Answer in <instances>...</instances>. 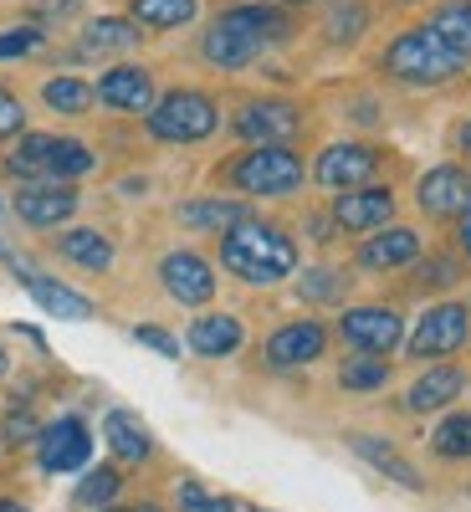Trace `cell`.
<instances>
[{"label": "cell", "mask_w": 471, "mask_h": 512, "mask_svg": "<svg viewBox=\"0 0 471 512\" xmlns=\"http://www.w3.org/2000/svg\"><path fill=\"white\" fill-rule=\"evenodd\" d=\"M292 36V21L287 11L277 6H231L226 16L210 21V31L200 36V57L221 72H241L262 57L267 47Z\"/></svg>", "instance_id": "obj_1"}, {"label": "cell", "mask_w": 471, "mask_h": 512, "mask_svg": "<svg viewBox=\"0 0 471 512\" xmlns=\"http://www.w3.org/2000/svg\"><path fill=\"white\" fill-rule=\"evenodd\" d=\"M221 267L241 277L246 287H272L297 272V241L272 221L246 216L231 231H221Z\"/></svg>", "instance_id": "obj_2"}, {"label": "cell", "mask_w": 471, "mask_h": 512, "mask_svg": "<svg viewBox=\"0 0 471 512\" xmlns=\"http://www.w3.org/2000/svg\"><path fill=\"white\" fill-rule=\"evenodd\" d=\"M461 67H466V57L451 52L431 26H410L384 47V72L395 82H415V88H436V82L456 77Z\"/></svg>", "instance_id": "obj_3"}, {"label": "cell", "mask_w": 471, "mask_h": 512, "mask_svg": "<svg viewBox=\"0 0 471 512\" xmlns=\"http://www.w3.org/2000/svg\"><path fill=\"white\" fill-rule=\"evenodd\" d=\"M221 175H226V185L241 190V195L282 200V195H292V190H303L308 169H303V159H297L287 144H262V149L236 154V159L221 169Z\"/></svg>", "instance_id": "obj_4"}, {"label": "cell", "mask_w": 471, "mask_h": 512, "mask_svg": "<svg viewBox=\"0 0 471 512\" xmlns=\"http://www.w3.org/2000/svg\"><path fill=\"white\" fill-rule=\"evenodd\" d=\"M11 175H21L26 185H77L82 175H93V149L62 134H26L11 154Z\"/></svg>", "instance_id": "obj_5"}, {"label": "cell", "mask_w": 471, "mask_h": 512, "mask_svg": "<svg viewBox=\"0 0 471 512\" xmlns=\"http://www.w3.org/2000/svg\"><path fill=\"white\" fill-rule=\"evenodd\" d=\"M221 128V108L200 88H175L149 108V134L159 144H205Z\"/></svg>", "instance_id": "obj_6"}, {"label": "cell", "mask_w": 471, "mask_h": 512, "mask_svg": "<svg viewBox=\"0 0 471 512\" xmlns=\"http://www.w3.org/2000/svg\"><path fill=\"white\" fill-rule=\"evenodd\" d=\"M471 344V308L466 303H436V308H425L405 338V349L410 359H451Z\"/></svg>", "instance_id": "obj_7"}, {"label": "cell", "mask_w": 471, "mask_h": 512, "mask_svg": "<svg viewBox=\"0 0 471 512\" xmlns=\"http://www.w3.org/2000/svg\"><path fill=\"white\" fill-rule=\"evenodd\" d=\"M297 128H303V108L287 103V98H251L231 118V134L241 144H256V149L262 144H287Z\"/></svg>", "instance_id": "obj_8"}, {"label": "cell", "mask_w": 471, "mask_h": 512, "mask_svg": "<svg viewBox=\"0 0 471 512\" xmlns=\"http://www.w3.org/2000/svg\"><path fill=\"white\" fill-rule=\"evenodd\" d=\"M36 461H41V472H82V466L93 461V431H88V420H77V415H57L47 431H36Z\"/></svg>", "instance_id": "obj_9"}, {"label": "cell", "mask_w": 471, "mask_h": 512, "mask_svg": "<svg viewBox=\"0 0 471 512\" xmlns=\"http://www.w3.org/2000/svg\"><path fill=\"white\" fill-rule=\"evenodd\" d=\"M338 338H344L354 354L390 359L405 344V318L395 308H349L344 318H338Z\"/></svg>", "instance_id": "obj_10"}, {"label": "cell", "mask_w": 471, "mask_h": 512, "mask_svg": "<svg viewBox=\"0 0 471 512\" xmlns=\"http://www.w3.org/2000/svg\"><path fill=\"white\" fill-rule=\"evenodd\" d=\"M379 175V149L374 144H354V139H344V144H328L323 154H318V164H313V180L323 185V190H359V185H369Z\"/></svg>", "instance_id": "obj_11"}, {"label": "cell", "mask_w": 471, "mask_h": 512, "mask_svg": "<svg viewBox=\"0 0 471 512\" xmlns=\"http://www.w3.org/2000/svg\"><path fill=\"white\" fill-rule=\"evenodd\" d=\"M415 205H420V216H431V221H456L471 205V169H461V164L425 169L420 185H415Z\"/></svg>", "instance_id": "obj_12"}, {"label": "cell", "mask_w": 471, "mask_h": 512, "mask_svg": "<svg viewBox=\"0 0 471 512\" xmlns=\"http://www.w3.org/2000/svg\"><path fill=\"white\" fill-rule=\"evenodd\" d=\"M395 216V190L390 185H359V190H344L333 200V226L349 231V236H374L384 231Z\"/></svg>", "instance_id": "obj_13"}, {"label": "cell", "mask_w": 471, "mask_h": 512, "mask_svg": "<svg viewBox=\"0 0 471 512\" xmlns=\"http://www.w3.org/2000/svg\"><path fill=\"white\" fill-rule=\"evenodd\" d=\"M159 282L180 308H205L210 297H216V272H210V262L200 251H164Z\"/></svg>", "instance_id": "obj_14"}, {"label": "cell", "mask_w": 471, "mask_h": 512, "mask_svg": "<svg viewBox=\"0 0 471 512\" xmlns=\"http://www.w3.org/2000/svg\"><path fill=\"white\" fill-rule=\"evenodd\" d=\"M328 349V328L318 318H292L267 338V364L272 369H303Z\"/></svg>", "instance_id": "obj_15"}, {"label": "cell", "mask_w": 471, "mask_h": 512, "mask_svg": "<svg viewBox=\"0 0 471 512\" xmlns=\"http://www.w3.org/2000/svg\"><path fill=\"white\" fill-rule=\"evenodd\" d=\"M420 236L410 231V226H384V231H374V236H364V246H359V267L364 272H410L415 262H420Z\"/></svg>", "instance_id": "obj_16"}, {"label": "cell", "mask_w": 471, "mask_h": 512, "mask_svg": "<svg viewBox=\"0 0 471 512\" xmlns=\"http://www.w3.org/2000/svg\"><path fill=\"white\" fill-rule=\"evenodd\" d=\"M6 262L16 267V277L26 282V292L36 297L41 313H52V318H62V323H88V318H93V303H88L82 292H72L67 282H57V277H47V272H31L26 262H16V256H6Z\"/></svg>", "instance_id": "obj_17"}, {"label": "cell", "mask_w": 471, "mask_h": 512, "mask_svg": "<svg viewBox=\"0 0 471 512\" xmlns=\"http://www.w3.org/2000/svg\"><path fill=\"white\" fill-rule=\"evenodd\" d=\"M16 216L31 231H52L67 216H77V190L72 185H21L16 190Z\"/></svg>", "instance_id": "obj_18"}, {"label": "cell", "mask_w": 471, "mask_h": 512, "mask_svg": "<svg viewBox=\"0 0 471 512\" xmlns=\"http://www.w3.org/2000/svg\"><path fill=\"white\" fill-rule=\"evenodd\" d=\"M98 103L113 113H149L154 108V77L144 67H108L98 77Z\"/></svg>", "instance_id": "obj_19"}, {"label": "cell", "mask_w": 471, "mask_h": 512, "mask_svg": "<svg viewBox=\"0 0 471 512\" xmlns=\"http://www.w3.org/2000/svg\"><path fill=\"white\" fill-rule=\"evenodd\" d=\"M241 344H246V328H241L231 313H205V318H195L190 333H185V349L200 354V359H231Z\"/></svg>", "instance_id": "obj_20"}, {"label": "cell", "mask_w": 471, "mask_h": 512, "mask_svg": "<svg viewBox=\"0 0 471 512\" xmlns=\"http://www.w3.org/2000/svg\"><path fill=\"white\" fill-rule=\"evenodd\" d=\"M139 41H144V26L134 16H93L82 26L77 52L82 57H113V52H134Z\"/></svg>", "instance_id": "obj_21"}, {"label": "cell", "mask_w": 471, "mask_h": 512, "mask_svg": "<svg viewBox=\"0 0 471 512\" xmlns=\"http://www.w3.org/2000/svg\"><path fill=\"white\" fill-rule=\"evenodd\" d=\"M461 390H466V369H456V364H436V369H425V374L410 384L405 410H410V415H431V410H446V405H451Z\"/></svg>", "instance_id": "obj_22"}, {"label": "cell", "mask_w": 471, "mask_h": 512, "mask_svg": "<svg viewBox=\"0 0 471 512\" xmlns=\"http://www.w3.org/2000/svg\"><path fill=\"white\" fill-rule=\"evenodd\" d=\"M103 436H108V451H113L123 466H144V461L154 456L149 431L139 425V415H128V410H108V420H103Z\"/></svg>", "instance_id": "obj_23"}, {"label": "cell", "mask_w": 471, "mask_h": 512, "mask_svg": "<svg viewBox=\"0 0 471 512\" xmlns=\"http://www.w3.org/2000/svg\"><path fill=\"white\" fill-rule=\"evenodd\" d=\"M349 446H354V451L374 466L379 477H390V482H400V487H410V492H420V487H425V477L415 472V466H410V461H405L390 441H379V436H354Z\"/></svg>", "instance_id": "obj_24"}, {"label": "cell", "mask_w": 471, "mask_h": 512, "mask_svg": "<svg viewBox=\"0 0 471 512\" xmlns=\"http://www.w3.org/2000/svg\"><path fill=\"white\" fill-rule=\"evenodd\" d=\"M57 256L72 262V267H82V272H108L113 267V241L98 236V231H67L57 241Z\"/></svg>", "instance_id": "obj_25"}, {"label": "cell", "mask_w": 471, "mask_h": 512, "mask_svg": "<svg viewBox=\"0 0 471 512\" xmlns=\"http://www.w3.org/2000/svg\"><path fill=\"white\" fill-rule=\"evenodd\" d=\"M251 210L236 205V200H185L180 205V221L190 231H231L236 221H246Z\"/></svg>", "instance_id": "obj_26"}, {"label": "cell", "mask_w": 471, "mask_h": 512, "mask_svg": "<svg viewBox=\"0 0 471 512\" xmlns=\"http://www.w3.org/2000/svg\"><path fill=\"white\" fill-rule=\"evenodd\" d=\"M431 26L451 52H461V57H471V0H446V6H436L431 11Z\"/></svg>", "instance_id": "obj_27"}, {"label": "cell", "mask_w": 471, "mask_h": 512, "mask_svg": "<svg viewBox=\"0 0 471 512\" xmlns=\"http://www.w3.org/2000/svg\"><path fill=\"white\" fill-rule=\"evenodd\" d=\"M128 11H134V21L149 26V31H180V26L195 21L200 0H134Z\"/></svg>", "instance_id": "obj_28"}, {"label": "cell", "mask_w": 471, "mask_h": 512, "mask_svg": "<svg viewBox=\"0 0 471 512\" xmlns=\"http://www.w3.org/2000/svg\"><path fill=\"white\" fill-rule=\"evenodd\" d=\"M338 384H344L349 395H374L390 384V359H379V354H354L338 364Z\"/></svg>", "instance_id": "obj_29"}, {"label": "cell", "mask_w": 471, "mask_h": 512, "mask_svg": "<svg viewBox=\"0 0 471 512\" xmlns=\"http://www.w3.org/2000/svg\"><path fill=\"white\" fill-rule=\"evenodd\" d=\"M344 292H349V272H338L328 262H318L297 277V297L303 303H344Z\"/></svg>", "instance_id": "obj_30"}, {"label": "cell", "mask_w": 471, "mask_h": 512, "mask_svg": "<svg viewBox=\"0 0 471 512\" xmlns=\"http://www.w3.org/2000/svg\"><path fill=\"white\" fill-rule=\"evenodd\" d=\"M431 451L441 461H471V410L446 415L436 431H431Z\"/></svg>", "instance_id": "obj_31"}, {"label": "cell", "mask_w": 471, "mask_h": 512, "mask_svg": "<svg viewBox=\"0 0 471 512\" xmlns=\"http://www.w3.org/2000/svg\"><path fill=\"white\" fill-rule=\"evenodd\" d=\"M41 103L57 108V113H88L98 103V88H88L82 77H52L47 88H41Z\"/></svg>", "instance_id": "obj_32"}, {"label": "cell", "mask_w": 471, "mask_h": 512, "mask_svg": "<svg viewBox=\"0 0 471 512\" xmlns=\"http://www.w3.org/2000/svg\"><path fill=\"white\" fill-rule=\"evenodd\" d=\"M118 487H123V477L113 472V466H93V472H82V482H77V497L72 502H82V507H108V502H118Z\"/></svg>", "instance_id": "obj_33"}, {"label": "cell", "mask_w": 471, "mask_h": 512, "mask_svg": "<svg viewBox=\"0 0 471 512\" xmlns=\"http://www.w3.org/2000/svg\"><path fill=\"white\" fill-rule=\"evenodd\" d=\"M364 26H369V11L359 6V0H344V6H333V11H328L323 36L333 41V47H349V41H359Z\"/></svg>", "instance_id": "obj_34"}, {"label": "cell", "mask_w": 471, "mask_h": 512, "mask_svg": "<svg viewBox=\"0 0 471 512\" xmlns=\"http://www.w3.org/2000/svg\"><path fill=\"white\" fill-rule=\"evenodd\" d=\"M420 287H456L461 277V262H451V256H420V262L410 267Z\"/></svg>", "instance_id": "obj_35"}, {"label": "cell", "mask_w": 471, "mask_h": 512, "mask_svg": "<svg viewBox=\"0 0 471 512\" xmlns=\"http://www.w3.org/2000/svg\"><path fill=\"white\" fill-rule=\"evenodd\" d=\"M175 502H180V512H236V502H231V497H216V492H205L200 482H180Z\"/></svg>", "instance_id": "obj_36"}, {"label": "cell", "mask_w": 471, "mask_h": 512, "mask_svg": "<svg viewBox=\"0 0 471 512\" xmlns=\"http://www.w3.org/2000/svg\"><path fill=\"white\" fill-rule=\"evenodd\" d=\"M41 52V26H16V31H0V62H16Z\"/></svg>", "instance_id": "obj_37"}, {"label": "cell", "mask_w": 471, "mask_h": 512, "mask_svg": "<svg viewBox=\"0 0 471 512\" xmlns=\"http://www.w3.org/2000/svg\"><path fill=\"white\" fill-rule=\"evenodd\" d=\"M134 338H139L144 349L164 354V359H180V338H175V333H164L159 323H139V328H134Z\"/></svg>", "instance_id": "obj_38"}, {"label": "cell", "mask_w": 471, "mask_h": 512, "mask_svg": "<svg viewBox=\"0 0 471 512\" xmlns=\"http://www.w3.org/2000/svg\"><path fill=\"white\" fill-rule=\"evenodd\" d=\"M21 128H26V108L16 103V93L0 88V139H16Z\"/></svg>", "instance_id": "obj_39"}, {"label": "cell", "mask_w": 471, "mask_h": 512, "mask_svg": "<svg viewBox=\"0 0 471 512\" xmlns=\"http://www.w3.org/2000/svg\"><path fill=\"white\" fill-rule=\"evenodd\" d=\"M31 436V415L26 410H16L11 415V425H6V446H16V441H26Z\"/></svg>", "instance_id": "obj_40"}, {"label": "cell", "mask_w": 471, "mask_h": 512, "mask_svg": "<svg viewBox=\"0 0 471 512\" xmlns=\"http://www.w3.org/2000/svg\"><path fill=\"white\" fill-rule=\"evenodd\" d=\"M456 246H461V256H466V262H471V205H466L461 216H456Z\"/></svg>", "instance_id": "obj_41"}, {"label": "cell", "mask_w": 471, "mask_h": 512, "mask_svg": "<svg viewBox=\"0 0 471 512\" xmlns=\"http://www.w3.org/2000/svg\"><path fill=\"white\" fill-rule=\"evenodd\" d=\"M456 149H461V159L471 164V118H466V123L456 128Z\"/></svg>", "instance_id": "obj_42"}, {"label": "cell", "mask_w": 471, "mask_h": 512, "mask_svg": "<svg viewBox=\"0 0 471 512\" xmlns=\"http://www.w3.org/2000/svg\"><path fill=\"white\" fill-rule=\"evenodd\" d=\"M0 512H26L21 502H11V497H0Z\"/></svg>", "instance_id": "obj_43"}, {"label": "cell", "mask_w": 471, "mask_h": 512, "mask_svg": "<svg viewBox=\"0 0 471 512\" xmlns=\"http://www.w3.org/2000/svg\"><path fill=\"white\" fill-rule=\"evenodd\" d=\"M11 369V359H6V349H0V374H6Z\"/></svg>", "instance_id": "obj_44"}, {"label": "cell", "mask_w": 471, "mask_h": 512, "mask_svg": "<svg viewBox=\"0 0 471 512\" xmlns=\"http://www.w3.org/2000/svg\"><path fill=\"white\" fill-rule=\"evenodd\" d=\"M282 6H308V0H282Z\"/></svg>", "instance_id": "obj_45"}, {"label": "cell", "mask_w": 471, "mask_h": 512, "mask_svg": "<svg viewBox=\"0 0 471 512\" xmlns=\"http://www.w3.org/2000/svg\"><path fill=\"white\" fill-rule=\"evenodd\" d=\"M134 512H159V507H134Z\"/></svg>", "instance_id": "obj_46"}, {"label": "cell", "mask_w": 471, "mask_h": 512, "mask_svg": "<svg viewBox=\"0 0 471 512\" xmlns=\"http://www.w3.org/2000/svg\"><path fill=\"white\" fill-rule=\"evenodd\" d=\"M6 256H11V251H6V246H0V262H6Z\"/></svg>", "instance_id": "obj_47"}, {"label": "cell", "mask_w": 471, "mask_h": 512, "mask_svg": "<svg viewBox=\"0 0 471 512\" xmlns=\"http://www.w3.org/2000/svg\"><path fill=\"white\" fill-rule=\"evenodd\" d=\"M103 512H123V507H103Z\"/></svg>", "instance_id": "obj_48"}]
</instances>
